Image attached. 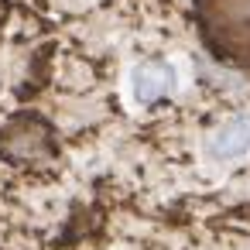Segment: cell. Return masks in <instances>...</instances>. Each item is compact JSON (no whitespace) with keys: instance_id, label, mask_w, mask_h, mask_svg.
Returning <instances> with one entry per match:
<instances>
[{"instance_id":"cell-1","label":"cell","mask_w":250,"mask_h":250,"mask_svg":"<svg viewBox=\"0 0 250 250\" xmlns=\"http://www.w3.org/2000/svg\"><path fill=\"white\" fill-rule=\"evenodd\" d=\"M250 151V113H240L216 127V134L206 141V154L212 161H236Z\"/></svg>"},{"instance_id":"cell-2","label":"cell","mask_w":250,"mask_h":250,"mask_svg":"<svg viewBox=\"0 0 250 250\" xmlns=\"http://www.w3.org/2000/svg\"><path fill=\"white\" fill-rule=\"evenodd\" d=\"M175 89V69L171 65H161V62H144L130 72V93L137 103H154L158 96L171 93Z\"/></svg>"}]
</instances>
